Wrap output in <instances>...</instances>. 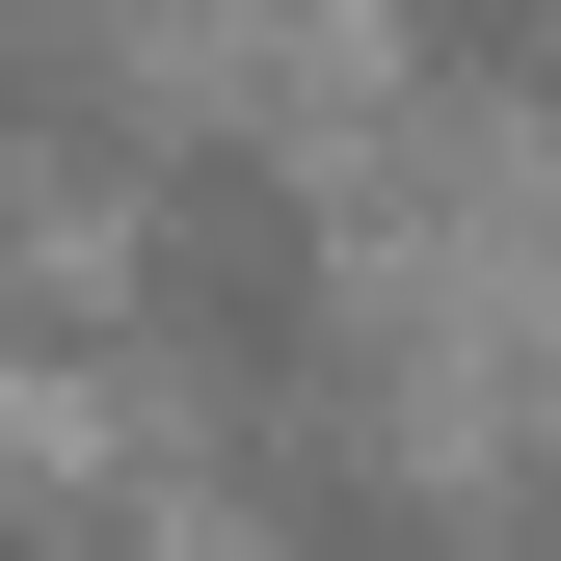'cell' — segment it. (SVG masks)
<instances>
[{
    "mask_svg": "<svg viewBox=\"0 0 561 561\" xmlns=\"http://www.w3.org/2000/svg\"><path fill=\"white\" fill-rule=\"evenodd\" d=\"M107 321H134V375L187 401L215 455H267L321 508V428H375V321H347V215L267 134H161L134 161V241H107Z\"/></svg>",
    "mask_w": 561,
    "mask_h": 561,
    "instance_id": "1",
    "label": "cell"
}]
</instances>
